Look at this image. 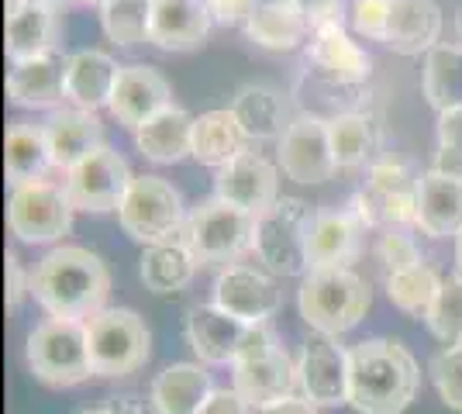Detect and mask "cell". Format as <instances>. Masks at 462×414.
I'll return each mask as SVG.
<instances>
[{"instance_id": "8", "label": "cell", "mask_w": 462, "mask_h": 414, "mask_svg": "<svg viewBox=\"0 0 462 414\" xmlns=\"http://www.w3.org/2000/svg\"><path fill=\"white\" fill-rule=\"evenodd\" d=\"M117 221L125 228V235L142 242V245H155L183 232L187 215H183V198L170 179L145 173L135 177L128 194L117 207Z\"/></svg>"}, {"instance_id": "1", "label": "cell", "mask_w": 462, "mask_h": 414, "mask_svg": "<svg viewBox=\"0 0 462 414\" xmlns=\"http://www.w3.org/2000/svg\"><path fill=\"white\" fill-rule=\"evenodd\" d=\"M418 383L421 370L397 338H366L348 349V408L359 414H404Z\"/></svg>"}, {"instance_id": "37", "label": "cell", "mask_w": 462, "mask_h": 414, "mask_svg": "<svg viewBox=\"0 0 462 414\" xmlns=\"http://www.w3.org/2000/svg\"><path fill=\"white\" fill-rule=\"evenodd\" d=\"M100 28L117 45H142L152 28V0H111L100 7Z\"/></svg>"}, {"instance_id": "13", "label": "cell", "mask_w": 462, "mask_h": 414, "mask_svg": "<svg viewBox=\"0 0 462 414\" xmlns=\"http://www.w3.org/2000/svg\"><path fill=\"white\" fill-rule=\"evenodd\" d=\"M214 304L245 325H259L280 311L283 297L270 273L245 262H231L214 280Z\"/></svg>"}, {"instance_id": "51", "label": "cell", "mask_w": 462, "mask_h": 414, "mask_svg": "<svg viewBox=\"0 0 462 414\" xmlns=\"http://www.w3.org/2000/svg\"><path fill=\"white\" fill-rule=\"evenodd\" d=\"M456 270H459V276H462V232L456 235Z\"/></svg>"}, {"instance_id": "15", "label": "cell", "mask_w": 462, "mask_h": 414, "mask_svg": "<svg viewBox=\"0 0 462 414\" xmlns=\"http://www.w3.org/2000/svg\"><path fill=\"white\" fill-rule=\"evenodd\" d=\"M170 104H173L170 79L162 77L159 69H152V66L132 62V66H121V77L115 83V94H111L107 111L117 118V124L138 132L145 121H152Z\"/></svg>"}, {"instance_id": "49", "label": "cell", "mask_w": 462, "mask_h": 414, "mask_svg": "<svg viewBox=\"0 0 462 414\" xmlns=\"http://www.w3.org/2000/svg\"><path fill=\"white\" fill-rule=\"evenodd\" d=\"M107 414H152V411L138 397H115V400H107Z\"/></svg>"}, {"instance_id": "54", "label": "cell", "mask_w": 462, "mask_h": 414, "mask_svg": "<svg viewBox=\"0 0 462 414\" xmlns=\"http://www.w3.org/2000/svg\"><path fill=\"white\" fill-rule=\"evenodd\" d=\"M79 414H107V408H94V411H79Z\"/></svg>"}, {"instance_id": "42", "label": "cell", "mask_w": 462, "mask_h": 414, "mask_svg": "<svg viewBox=\"0 0 462 414\" xmlns=\"http://www.w3.org/2000/svg\"><path fill=\"white\" fill-rule=\"evenodd\" d=\"M348 21L363 39L383 41L386 21H390V0H352L348 4Z\"/></svg>"}, {"instance_id": "18", "label": "cell", "mask_w": 462, "mask_h": 414, "mask_svg": "<svg viewBox=\"0 0 462 414\" xmlns=\"http://www.w3.org/2000/svg\"><path fill=\"white\" fill-rule=\"evenodd\" d=\"M66 62L69 56H62L59 49L14 62L7 73V100L28 111H59V104L66 100Z\"/></svg>"}, {"instance_id": "9", "label": "cell", "mask_w": 462, "mask_h": 414, "mask_svg": "<svg viewBox=\"0 0 462 414\" xmlns=\"http://www.w3.org/2000/svg\"><path fill=\"white\" fill-rule=\"evenodd\" d=\"M73 200L62 183L52 179H32L11 187L7 198V228L28 245H49L69 235L73 228Z\"/></svg>"}, {"instance_id": "4", "label": "cell", "mask_w": 462, "mask_h": 414, "mask_svg": "<svg viewBox=\"0 0 462 414\" xmlns=\"http://www.w3.org/2000/svg\"><path fill=\"white\" fill-rule=\"evenodd\" d=\"M24 359L35 380L45 387H77L94 376L90 345H87V321L69 317H45L32 328Z\"/></svg>"}, {"instance_id": "41", "label": "cell", "mask_w": 462, "mask_h": 414, "mask_svg": "<svg viewBox=\"0 0 462 414\" xmlns=\"http://www.w3.org/2000/svg\"><path fill=\"white\" fill-rule=\"evenodd\" d=\"M376 259L383 262L386 276L411 270V266H421V249L414 245V238L397 232V228H383V235L376 238Z\"/></svg>"}, {"instance_id": "22", "label": "cell", "mask_w": 462, "mask_h": 414, "mask_svg": "<svg viewBox=\"0 0 462 414\" xmlns=\"http://www.w3.org/2000/svg\"><path fill=\"white\" fill-rule=\"evenodd\" d=\"M363 232H366V225L352 207H346V211H318L308 235V266L310 270L348 266L352 259L359 256Z\"/></svg>"}, {"instance_id": "20", "label": "cell", "mask_w": 462, "mask_h": 414, "mask_svg": "<svg viewBox=\"0 0 462 414\" xmlns=\"http://www.w3.org/2000/svg\"><path fill=\"white\" fill-rule=\"evenodd\" d=\"M208 0H152V28L149 41L166 52H193L211 32Z\"/></svg>"}, {"instance_id": "2", "label": "cell", "mask_w": 462, "mask_h": 414, "mask_svg": "<svg viewBox=\"0 0 462 414\" xmlns=\"http://www.w3.org/2000/svg\"><path fill=\"white\" fill-rule=\"evenodd\" d=\"M111 273L104 259L83 245H56L32 273V297L49 317L90 321L104 311Z\"/></svg>"}, {"instance_id": "23", "label": "cell", "mask_w": 462, "mask_h": 414, "mask_svg": "<svg viewBox=\"0 0 462 414\" xmlns=\"http://www.w3.org/2000/svg\"><path fill=\"white\" fill-rule=\"evenodd\" d=\"M59 11L56 7H42L24 0L18 7L7 11V24H4V52L11 66L24 60H35L45 52H56L59 49Z\"/></svg>"}, {"instance_id": "39", "label": "cell", "mask_w": 462, "mask_h": 414, "mask_svg": "<svg viewBox=\"0 0 462 414\" xmlns=\"http://www.w3.org/2000/svg\"><path fill=\"white\" fill-rule=\"evenodd\" d=\"M418 183L421 177L411 173L407 159L401 156H383V159H373L369 166V179L363 190H369L373 198L380 200H393V198H418Z\"/></svg>"}, {"instance_id": "28", "label": "cell", "mask_w": 462, "mask_h": 414, "mask_svg": "<svg viewBox=\"0 0 462 414\" xmlns=\"http://www.w3.org/2000/svg\"><path fill=\"white\" fill-rule=\"evenodd\" d=\"M214 394L211 373L200 363H173L152 380V408L155 414H200Z\"/></svg>"}, {"instance_id": "6", "label": "cell", "mask_w": 462, "mask_h": 414, "mask_svg": "<svg viewBox=\"0 0 462 414\" xmlns=\"http://www.w3.org/2000/svg\"><path fill=\"white\" fill-rule=\"evenodd\" d=\"M310 204L297 198H280L266 215L255 217V242L252 253L276 276L308 273V235L314 225Z\"/></svg>"}, {"instance_id": "19", "label": "cell", "mask_w": 462, "mask_h": 414, "mask_svg": "<svg viewBox=\"0 0 462 414\" xmlns=\"http://www.w3.org/2000/svg\"><path fill=\"white\" fill-rule=\"evenodd\" d=\"M308 62L331 87H363L373 73V60L366 56V49H359L348 39L342 24L310 32Z\"/></svg>"}, {"instance_id": "34", "label": "cell", "mask_w": 462, "mask_h": 414, "mask_svg": "<svg viewBox=\"0 0 462 414\" xmlns=\"http://www.w3.org/2000/svg\"><path fill=\"white\" fill-rule=\"evenodd\" d=\"M421 90L424 100L439 115L462 107V45H445L442 41L424 56Z\"/></svg>"}, {"instance_id": "47", "label": "cell", "mask_w": 462, "mask_h": 414, "mask_svg": "<svg viewBox=\"0 0 462 414\" xmlns=\"http://www.w3.org/2000/svg\"><path fill=\"white\" fill-rule=\"evenodd\" d=\"M431 170H439L445 177L462 179V149H445V145H439V156H435Z\"/></svg>"}, {"instance_id": "36", "label": "cell", "mask_w": 462, "mask_h": 414, "mask_svg": "<svg viewBox=\"0 0 462 414\" xmlns=\"http://www.w3.org/2000/svg\"><path fill=\"white\" fill-rule=\"evenodd\" d=\"M439 290H442V276H439L435 266H428V262L386 276V297L407 317H428Z\"/></svg>"}, {"instance_id": "12", "label": "cell", "mask_w": 462, "mask_h": 414, "mask_svg": "<svg viewBox=\"0 0 462 414\" xmlns=\"http://www.w3.org/2000/svg\"><path fill=\"white\" fill-rule=\"evenodd\" d=\"M276 156H280V170L297 183H325L338 170L328 121L318 115H297L290 121L283 138L276 142Z\"/></svg>"}, {"instance_id": "46", "label": "cell", "mask_w": 462, "mask_h": 414, "mask_svg": "<svg viewBox=\"0 0 462 414\" xmlns=\"http://www.w3.org/2000/svg\"><path fill=\"white\" fill-rule=\"evenodd\" d=\"M439 145H445V149H462V107L439 115Z\"/></svg>"}, {"instance_id": "17", "label": "cell", "mask_w": 462, "mask_h": 414, "mask_svg": "<svg viewBox=\"0 0 462 414\" xmlns=\"http://www.w3.org/2000/svg\"><path fill=\"white\" fill-rule=\"evenodd\" d=\"M293 387H297V363L290 359L283 345L231 366V391H238L242 400H249L255 411L270 408L283 397H293Z\"/></svg>"}, {"instance_id": "11", "label": "cell", "mask_w": 462, "mask_h": 414, "mask_svg": "<svg viewBox=\"0 0 462 414\" xmlns=\"http://www.w3.org/2000/svg\"><path fill=\"white\" fill-rule=\"evenodd\" d=\"M297 387L314 408L348 404V349L335 336H314L297 355Z\"/></svg>"}, {"instance_id": "3", "label": "cell", "mask_w": 462, "mask_h": 414, "mask_svg": "<svg viewBox=\"0 0 462 414\" xmlns=\"http://www.w3.org/2000/svg\"><path fill=\"white\" fill-rule=\"evenodd\" d=\"M373 294L369 283L348 266L310 270L297 290V311L310 332L318 336H342L352 332L366 317Z\"/></svg>"}, {"instance_id": "10", "label": "cell", "mask_w": 462, "mask_h": 414, "mask_svg": "<svg viewBox=\"0 0 462 414\" xmlns=\"http://www.w3.org/2000/svg\"><path fill=\"white\" fill-rule=\"evenodd\" d=\"M132 179L135 177H132L125 156L115 152L111 145H100L97 152H90L83 162H77V166L66 173L62 187H66V194H69L77 211L107 215V211H117V207H121V200L128 194Z\"/></svg>"}, {"instance_id": "31", "label": "cell", "mask_w": 462, "mask_h": 414, "mask_svg": "<svg viewBox=\"0 0 462 414\" xmlns=\"http://www.w3.org/2000/svg\"><path fill=\"white\" fill-rule=\"evenodd\" d=\"M197 266L200 262H197L193 249L187 245L183 232H180V235L166 238V242L145 245V253H142V283L152 294H176L193 280Z\"/></svg>"}, {"instance_id": "52", "label": "cell", "mask_w": 462, "mask_h": 414, "mask_svg": "<svg viewBox=\"0 0 462 414\" xmlns=\"http://www.w3.org/2000/svg\"><path fill=\"white\" fill-rule=\"evenodd\" d=\"M456 35H459V45H462V0L459 7H456Z\"/></svg>"}, {"instance_id": "33", "label": "cell", "mask_w": 462, "mask_h": 414, "mask_svg": "<svg viewBox=\"0 0 462 414\" xmlns=\"http://www.w3.org/2000/svg\"><path fill=\"white\" fill-rule=\"evenodd\" d=\"M52 166V152H49V138L45 128L28 124V121H14L7 128V142H4V173L11 187L32 183V179H45Z\"/></svg>"}, {"instance_id": "38", "label": "cell", "mask_w": 462, "mask_h": 414, "mask_svg": "<svg viewBox=\"0 0 462 414\" xmlns=\"http://www.w3.org/2000/svg\"><path fill=\"white\" fill-rule=\"evenodd\" d=\"M424 321H428L431 336L439 338V342L462 345V276L442 280V290H439Z\"/></svg>"}, {"instance_id": "14", "label": "cell", "mask_w": 462, "mask_h": 414, "mask_svg": "<svg viewBox=\"0 0 462 414\" xmlns=\"http://www.w3.org/2000/svg\"><path fill=\"white\" fill-rule=\"evenodd\" d=\"M214 198L228 200L235 207L249 211L252 217H259L280 200V173H276L270 159L255 156V152H242L238 159H231L228 166L217 170Z\"/></svg>"}, {"instance_id": "26", "label": "cell", "mask_w": 462, "mask_h": 414, "mask_svg": "<svg viewBox=\"0 0 462 414\" xmlns=\"http://www.w3.org/2000/svg\"><path fill=\"white\" fill-rule=\"evenodd\" d=\"M117 77H121V66L104 49H79L66 62V100L79 111L97 115V107L111 104Z\"/></svg>"}, {"instance_id": "27", "label": "cell", "mask_w": 462, "mask_h": 414, "mask_svg": "<svg viewBox=\"0 0 462 414\" xmlns=\"http://www.w3.org/2000/svg\"><path fill=\"white\" fill-rule=\"evenodd\" d=\"M424 235L456 238L462 232V179L428 170L418 183V221Z\"/></svg>"}, {"instance_id": "16", "label": "cell", "mask_w": 462, "mask_h": 414, "mask_svg": "<svg viewBox=\"0 0 462 414\" xmlns=\"http://www.w3.org/2000/svg\"><path fill=\"white\" fill-rule=\"evenodd\" d=\"M183 332H187V342H190V349L197 353L200 363H208V366H235L252 325L231 317L217 304H200L187 315Z\"/></svg>"}, {"instance_id": "44", "label": "cell", "mask_w": 462, "mask_h": 414, "mask_svg": "<svg viewBox=\"0 0 462 414\" xmlns=\"http://www.w3.org/2000/svg\"><path fill=\"white\" fill-rule=\"evenodd\" d=\"M255 4L259 0H208V11H211L214 24L235 28V24H249Z\"/></svg>"}, {"instance_id": "43", "label": "cell", "mask_w": 462, "mask_h": 414, "mask_svg": "<svg viewBox=\"0 0 462 414\" xmlns=\"http://www.w3.org/2000/svg\"><path fill=\"white\" fill-rule=\"evenodd\" d=\"M4 273H7V308L18 311L24 304V297L32 294V276H28V270L21 266V259L14 253H7V259H4Z\"/></svg>"}, {"instance_id": "7", "label": "cell", "mask_w": 462, "mask_h": 414, "mask_svg": "<svg viewBox=\"0 0 462 414\" xmlns=\"http://www.w3.org/2000/svg\"><path fill=\"white\" fill-rule=\"evenodd\" d=\"M183 238L193 249V256L200 266L208 262H238L242 253H249L255 242V217L242 207H235L221 198H208L197 204L187 225H183Z\"/></svg>"}, {"instance_id": "48", "label": "cell", "mask_w": 462, "mask_h": 414, "mask_svg": "<svg viewBox=\"0 0 462 414\" xmlns=\"http://www.w3.org/2000/svg\"><path fill=\"white\" fill-rule=\"evenodd\" d=\"M259 414H318V408L310 404L308 397H283L270 408H263Z\"/></svg>"}, {"instance_id": "25", "label": "cell", "mask_w": 462, "mask_h": 414, "mask_svg": "<svg viewBox=\"0 0 462 414\" xmlns=\"http://www.w3.org/2000/svg\"><path fill=\"white\" fill-rule=\"evenodd\" d=\"M308 32L310 18L304 0H259L249 24H245L249 41H255L259 49H270V52L297 49L308 39Z\"/></svg>"}, {"instance_id": "21", "label": "cell", "mask_w": 462, "mask_h": 414, "mask_svg": "<svg viewBox=\"0 0 462 414\" xmlns=\"http://www.w3.org/2000/svg\"><path fill=\"white\" fill-rule=\"evenodd\" d=\"M442 7L435 0H390L383 45L401 56H428L442 45Z\"/></svg>"}, {"instance_id": "32", "label": "cell", "mask_w": 462, "mask_h": 414, "mask_svg": "<svg viewBox=\"0 0 462 414\" xmlns=\"http://www.w3.org/2000/svg\"><path fill=\"white\" fill-rule=\"evenodd\" d=\"M245 142H249V135H245V128L238 124L235 111H231V107H221V111H208V115H200V118L193 121L190 156L197 159L200 166L221 170V166H228L231 159L249 152Z\"/></svg>"}, {"instance_id": "5", "label": "cell", "mask_w": 462, "mask_h": 414, "mask_svg": "<svg viewBox=\"0 0 462 414\" xmlns=\"http://www.w3.org/2000/svg\"><path fill=\"white\" fill-rule=\"evenodd\" d=\"M90 366L100 380L138 373L152 355V332L132 308H104L87 321Z\"/></svg>"}, {"instance_id": "45", "label": "cell", "mask_w": 462, "mask_h": 414, "mask_svg": "<svg viewBox=\"0 0 462 414\" xmlns=\"http://www.w3.org/2000/svg\"><path fill=\"white\" fill-rule=\"evenodd\" d=\"M200 414H252V404L242 400L238 391H214L208 397V404L200 408Z\"/></svg>"}, {"instance_id": "24", "label": "cell", "mask_w": 462, "mask_h": 414, "mask_svg": "<svg viewBox=\"0 0 462 414\" xmlns=\"http://www.w3.org/2000/svg\"><path fill=\"white\" fill-rule=\"evenodd\" d=\"M45 138H49L52 166L69 173L77 162H83L104 145V124L94 111L62 107V111H52V118L45 121Z\"/></svg>"}, {"instance_id": "30", "label": "cell", "mask_w": 462, "mask_h": 414, "mask_svg": "<svg viewBox=\"0 0 462 414\" xmlns=\"http://www.w3.org/2000/svg\"><path fill=\"white\" fill-rule=\"evenodd\" d=\"M231 111H235L238 124L245 128V135L255 142H273V138L280 142L293 121L287 97L266 83H245L231 100Z\"/></svg>"}, {"instance_id": "29", "label": "cell", "mask_w": 462, "mask_h": 414, "mask_svg": "<svg viewBox=\"0 0 462 414\" xmlns=\"http://www.w3.org/2000/svg\"><path fill=\"white\" fill-rule=\"evenodd\" d=\"M193 115L170 104L166 111H159L152 121H145L135 132V149L149 162L159 166H173L180 159L193 152Z\"/></svg>"}, {"instance_id": "40", "label": "cell", "mask_w": 462, "mask_h": 414, "mask_svg": "<svg viewBox=\"0 0 462 414\" xmlns=\"http://www.w3.org/2000/svg\"><path fill=\"white\" fill-rule=\"evenodd\" d=\"M428 373L435 380L445 408H452V411L462 414V345H445L442 353L431 355Z\"/></svg>"}, {"instance_id": "35", "label": "cell", "mask_w": 462, "mask_h": 414, "mask_svg": "<svg viewBox=\"0 0 462 414\" xmlns=\"http://www.w3.org/2000/svg\"><path fill=\"white\" fill-rule=\"evenodd\" d=\"M328 135H331V152H335L338 170H352V166H363L366 159H373L376 145H380V124L373 115L346 111V115H335L328 121Z\"/></svg>"}, {"instance_id": "50", "label": "cell", "mask_w": 462, "mask_h": 414, "mask_svg": "<svg viewBox=\"0 0 462 414\" xmlns=\"http://www.w3.org/2000/svg\"><path fill=\"white\" fill-rule=\"evenodd\" d=\"M32 4H42V7H66V4H73V0H32Z\"/></svg>"}, {"instance_id": "53", "label": "cell", "mask_w": 462, "mask_h": 414, "mask_svg": "<svg viewBox=\"0 0 462 414\" xmlns=\"http://www.w3.org/2000/svg\"><path fill=\"white\" fill-rule=\"evenodd\" d=\"M79 4H87V7H97V11H100V7L111 4V0H79Z\"/></svg>"}]
</instances>
